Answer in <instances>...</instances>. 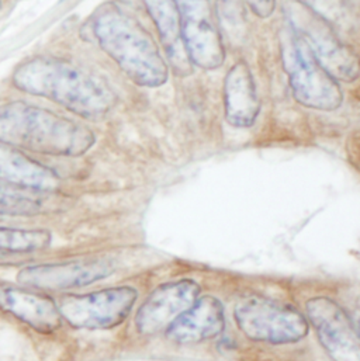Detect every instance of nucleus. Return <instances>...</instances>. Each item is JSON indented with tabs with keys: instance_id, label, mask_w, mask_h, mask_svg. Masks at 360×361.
Segmentation results:
<instances>
[{
	"instance_id": "obj_1",
	"label": "nucleus",
	"mask_w": 360,
	"mask_h": 361,
	"mask_svg": "<svg viewBox=\"0 0 360 361\" xmlns=\"http://www.w3.org/2000/svg\"><path fill=\"white\" fill-rule=\"evenodd\" d=\"M11 82L16 89L54 102L88 120L106 116L117 100L104 79L54 56H35L20 63Z\"/></svg>"
},
{
	"instance_id": "obj_2",
	"label": "nucleus",
	"mask_w": 360,
	"mask_h": 361,
	"mask_svg": "<svg viewBox=\"0 0 360 361\" xmlns=\"http://www.w3.org/2000/svg\"><path fill=\"white\" fill-rule=\"evenodd\" d=\"M90 37L138 86L160 87L169 76L168 65L152 35L116 3L102 4L90 17Z\"/></svg>"
},
{
	"instance_id": "obj_3",
	"label": "nucleus",
	"mask_w": 360,
	"mask_h": 361,
	"mask_svg": "<svg viewBox=\"0 0 360 361\" xmlns=\"http://www.w3.org/2000/svg\"><path fill=\"white\" fill-rule=\"evenodd\" d=\"M0 142L49 157H80L93 148V131L75 120L25 103L0 104Z\"/></svg>"
},
{
	"instance_id": "obj_4",
	"label": "nucleus",
	"mask_w": 360,
	"mask_h": 361,
	"mask_svg": "<svg viewBox=\"0 0 360 361\" xmlns=\"http://www.w3.org/2000/svg\"><path fill=\"white\" fill-rule=\"evenodd\" d=\"M282 58L293 96L300 104L321 111H335L342 106L344 93L338 80L292 30L282 38Z\"/></svg>"
},
{
	"instance_id": "obj_5",
	"label": "nucleus",
	"mask_w": 360,
	"mask_h": 361,
	"mask_svg": "<svg viewBox=\"0 0 360 361\" xmlns=\"http://www.w3.org/2000/svg\"><path fill=\"white\" fill-rule=\"evenodd\" d=\"M284 13L290 30L310 47L318 62L334 79L351 83L359 78V56L340 39L331 24L320 13L297 0L286 3Z\"/></svg>"
},
{
	"instance_id": "obj_6",
	"label": "nucleus",
	"mask_w": 360,
	"mask_h": 361,
	"mask_svg": "<svg viewBox=\"0 0 360 361\" xmlns=\"http://www.w3.org/2000/svg\"><path fill=\"white\" fill-rule=\"evenodd\" d=\"M239 331L253 342L292 345L308 334L307 318L290 305L262 297H248L234 310Z\"/></svg>"
},
{
	"instance_id": "obj_7",
	"label": "nucleus",
	"mask_w": 360,
	"mask_h": 361,
	"mask_svg": "<svg viewBox=\"0 0 360 361\" xmlns=\"http://www.w3.org/2000/svg\"><path fill=\"white\" fill-rule=\"evenodd\" d=\"M138 293L128 286L106 288L83 295L64 297L59 312L72 328L76 329H112L121 325L130 315Z\"/></svg>"
},
{
	"instance_id": "obj_8",
	"label": "nucleus",
	"mask_w": 360,
	"mask_h": 361,
	"mask_svg": "<svg viewBox=\"0 0 360 361\" xmlns=\"http://www.w3.org/2000/svg\"><path fill=\"white\" fill-rule=\"evenodd\" d=\"M184 44L193 65L214 71L224 63L225 49L212 0H175Z\"/></svg>"
},
{
	"instance_id": "obj_9",
	"label": "nucleus",
	"mask_w": 360,
	"mask_h": 361,
	"mask_svg": "<svg viewBox=\"0 0 360 361\" xmlns=\"http://www.w3.org/2000/svg\"><path fill=\"white\" fill-rule=\"evenodd\" d=\"M320 343L334 361H360V338L352 318L331 298L314 297L306 304Z\"/></svg>"
},
{
	"instance_id": "obj_10",
	"label": "nucleus",
	"mask_w": 360,
	"mask_h": 361,
	"mask_svg": "<svg viewBox=\"0 0 360 361\" xmlns=\"http://www.w3.org/2000/svg\"><path fill=\"white\" fill-rule=\"evenodd\" d=\"M112 271L113 267L109 262L102 259H86L28 266L18 273L17 280L20 284L27 287L47 291H62L104 280L112 274Z\"/></svg>"
},
{
	"instance_id": "obj_11",
	"label": "nucleus",
	"mask_w": 360,
	"mask_h": 361,
	"mask_svg": "<svg viewBox=\"0 0 360 361\" xmlns=\"http://www.w3.org/2000/svg\"><path fill=\"white\" fill-rule=\"evenodd\" d=\"M196 281L183 279L155 288L136 315V328L141 335H155L167 329L198 298Z\"/></svg>"
},
{
	"instance_id": "obj_12",
	"label": "nucleus",
	"mask_w": 360,
	"mask_h": 361,
	"mask_svg": "<svg viewBox=\"0 0 360 361\" xmlns=\"http://www.w3.org/2000/svg\"><path fill=\"white\" fill-rule=\"evenodd\" d=\"M224 326V305L215 297L205 295L167 328V338L176 345H194L217 338Z\"/></svg>"
},
{
	"instance_id": "obj_13",
	"label": "nucleus",
	"mask_w": 360,
	"mask_h": 361,
	"mask_svg": "<svg viewBox=\"0 0 360 361\" xmlns=\"http://www.w3.org/2000/svg\"><path fill=\"white\" fill-rule=\"evenodd\" d=\"M0 308L42 334L54 332L61 326L62 317L56 302L30 290L0 286Z\"/></svg>"
},
{
	"instance_id": "obj_14",
	"label": "nucleus",
	"mask_w": 360,
	"mask_h": 361,
	"mask_svg": "<svg viewBox=\"0 0 360 361\" xmlns=\"http://www.w3.org/2000/svg\"><path fill=\"white\" fill-rule=\"evenodd\" d=\"M225 120L235 128H249L255 124L260 100L258 97L255 80L245 62H236L224 80Z\"/></svg>"
},
{
	"instance_id": "obj_15",
	"label": "nucleus",
	"mask_w": 360,
	"mask_h": 361,
	"mask_svg": "<svg viewBox=\"0 0 360 361\" xmlns=\"http://www.w3.org/2000/svg\"><path fill=\"white\" fill-rule=\"evenodd\" d=\"M140 1L148 16L152 18L160 39L164 45L165 55L172 65L175 73L184 78L193 72V62L188 56L181 23H180L179 10L175 0H137Z\"/></svg>"
},
{
	"instance_id": "obj_16",
	"label": "nucleus",
	"mask_w": 360,
	"mask_h": 361,
	"mask_svg": "<svg viewBox=\"0 0 360 361\" xmlns=\"http://www.w3.org/2000/svg\"><path fill=\"white\" fill-rule=\"evenodd\" d=\"M0 181L51 191L59 185V176L51 168L0 142Z\"/></svg>"
},
{
	"instance_id": "obj_17",
	"label": "nucleus",
	"mask_w": 360,
	"mask_h": 361,
	"mask_svg": "<svg viewBox=\"0 0 360 361\" xmlns=\"http://www.w3.org/2000/svg\"><path fill=\"white\" fill-rule=\"evenodd\" d=\"M47 192L0 181V215L31 216L41 214L48 205Z\"/></svg>"
},
{
	"instance_id": "obj_18",
	"label": "nucleus",
	"mask_w": 360,
	"mask_h": 361,
	"mask_svg": "<svg viewBox=\"0 0 360 361\" xmlns=\"http://www.w3.org/2000/svg\"><path fill=\"white\" fill-rule=\"evenodd\" d=\"M52 236L45 229L0 228L1 253H34L47 249Z\"/></svg>"
},
{
	"instance_id": "obj_19",
	"label": "nucleus",
	"mask_w": 360,
	"mask_h": 361,
	"mask_svg": "<svg viewBox=\"0 0 360 361\" xmlns=\"http://www.w3.org/2000/svg\"><path fill=\"white\" fill-rule=\"evenodd\" d=\"M245 0H215L217 21L220 31L227 34L235 44H242L246 37Z\"/></svg>"
},
{
	"instance_id": "obj_20",
	"label": "nucleus",
	"mask_w": 360,
	"mask_h": 361,
	"mask_svg": "<svg viewBox=\"0 0 360 361\" xmlns=\"http://www.w3.org/2000/svg\"><path fill=\"white\" fill-rule=\"evenodd\" d=\"M245 1L255 11V14L262 18L270 17L276 7V0H245Z\"/></svg>"
},
{
	"instance_id": "obj_21",
	"label": "nucleus",
	"mask_w": 360,
	"mask_h": 361,
	"mask_svg": "<svg viewBox=\"0 0 360 361\" xmlns=\"http://www.w3.org/2000/svg\"><path fill=\"white\" fill-rule=\"evenodd\" d=\"M352 322H354L355 331H356V334H358V336L360 338V312H356V314H355V317H354Z\"/></svg>"
},
{
	"instance_id": "obj_22",
	"label": "nucleus",
	"mask_w": 360,
	"mask_h": 361,
	"mask_svg": "<svg viewBox=\"0 0 360 361\" xmlns=\"http://www.w3.org/2000/svg\"><path fill=\"white\" fill-rule=\"evenodd\" d=\"M1 3H3V0H0V8H1Z\"/></svg>"
}]
</instances>
